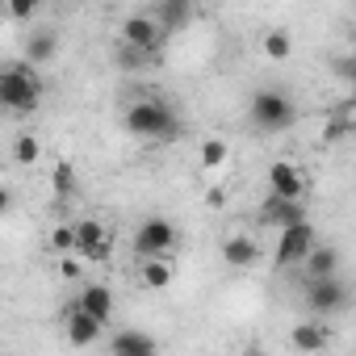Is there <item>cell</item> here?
I'll return each mask as SVG.
<instances>
[{"mask_svg":"<svg viewBox=\"0 0 356 356\" xmlns=\"http://www.w3.org/2000/svg\"><path fill=\"white\" fill-rule=\"evenodd\" d=\"M126 130L134 138H151V143H176L181 138V118L176 109L159 97H138L126 109Z\"/></svg>","mask_w":356,"mask_h":356,"instance_id":"6da1fadb","label":"cell"},{"mask_svg":"<svg viewBox=\"0 0 356 356\" xmlns=\"http://www.w3.org/2000/svg\"><path fill=\"white\" fill-rule=\"evenodd\" d=\"M0 105L9 113H34L42 105V80L34 72V63H9L0 72Z\"/></svg>","mask_w":356,"mask_h":356,"instance_id":"7a4b0ae2","label":"cell"},{"mask_svg":"<svg viewBox=\"0 0 356 356\" xmlns=\"http://www.w3.org/2000/svg\"><path fill=\"white\" fill-rule=\"evenodd\" d=\"M248 122L260 130V134H281L298 122V109L289 101V92L281 88H256L252 101H248Z\"/></svg>","mask_w":356,"mask_h":356,"instance_id":"3957f363","label":"cell"},{"mask_svg":"<svg viewBox=\"0 0 356 356\" xmlns=\"http://www.w3.org/2000/svg\"><path fill=\"white\" fill-rule=\"evenodd\" d=\"M176 239H181V235H176V222L151 214V218H143L138 231H134V256H138V260H147V256H172Z\"/></svg>","mask_w":356,"mask_h":356,"instance_id":"277c9868","label":"cell"},{"mask_svg":"<svg viewBox=\"0 0 356 356\" xmlns=\"http://www.w3.org/2000/svg\"><path fill=\"white\" fill-rule=\"evenodd\" d=\"M318 248V239H314V227H310V218L306 222H293V227H285V231H277V252H273V260H277V268H298V264H306V256Z\"/></svg>","mask_w":356,"mask_h":356,"instance_id":"5b68a950","label":"cell"},{"mask_svg":"<svg viewBox=\"0 0 356 356\" xmlns=\"http://www.w3.org/2000/svg\"><path fill=\"white\" fill-rule=\"evenodd\" d=\"M306 306L318 318H331V314L348 310V285L339 281V273L335 277H306Z\"/></svg>","mask_w":356,"mask_h":356,"instance_id":"8992f818","label":"cell"},{"mask_svg":"<svg viewBox=\"0 0 356 356\" xmlns=\"http://www.w3.org/2000/svg\"><path fill=\"white\" fill-rule=\"evenodd\" d=\"M76 256H84L88 264H101L113 256V231L101 218H80L76 222Z\"/></svg>","mask_w":356,"mask_h":356,"instance_id":"52a82bcc","label":"cell"},{"mask_svg":"<svg viewBox=\"0 0 356 356\" xmlns=\"http://www.w3.org/2000/svg\"><path fill=\"white\" fill-rule=\"evenodd\" d=\"M260 227H273V231H285L293 222H306V202L302 197H281V193H268L256 210Z\"/></svg>","mask_w":356,"mask_h":356,"instance_id":"ba28073f","label":"cell"},{"mask_svg":"<svg viewBox=\"0 0 356 356\" xmlns=\"http://www.w3.org/2000/svg\"><path fill=\"white\" fill-rule=\"evenodd\" d=\"M63 331H67V343H72V348H92V343L101 339L105 323H101V318H92L80 302H72V306H67V314H63Z\"/></svg>","mask_w":356,"mask_h":356,"instance_id":"9c48e42d","label":"cell"},{"mask_svg":"<svg viewBox=\"0 0 356 356\" xmlns=\"http://www.w3.org/2000/svg\"><path fill=\"white\" fill-rule=\"evenodd\" d=\"M163 34L168 30L159 26V17H126V26H122V42H130L147 55H155L163 47Z\"/></svg>","mask_w":356,"mask_h":356,"instance_id":"30bf717a","label":"cell"},{"mask_svg":"<svg viewBox=\"0 0 356 356\" xmlns=\"http://www.w3.org/2000/svg\"><path fill=\"white\" fill-rule=\"evenodd\" d=\"M268 193H281V197H302L306 193V172L289 159H273L268 163Z\"/></svg>","mask_w":356,"mask_h":356,"instance_id":"8fae6325","label":"cell"},{"mask_svg":"<svg viewBox=\"0 0 356 356\" xmlns=\"http://www.w3.org/2000/svg\"><path fill=\"white\" fill-rule=\"evenodd\" d=\"M109 352L113 356H155L159 352V339L147 335V331H118L109 339Z\"/></svg>","mask_w":356,"mask_h":356,"instance_id":"7c38bea8","label":"cell"},{"mask_svg":"<svg viewBox=\"0 0 356 356\" xmlns=\"http://www.w3.org/2000/svg\"><path fill=\"white\" fill-rule=\"evenodd\" d=\"M222 260H227L231 268H252V264L260 260V243H256L252 235H231V239L222 243Z\"/></svg>","mask_w":356,"mask_h":356,"instance_id":"4fadbf2b","label":"cell"},{"mask_svg":"<svg viewBox=\"0 0 356 356\" xmlns=\"http://www.w3.org/2000/svg\"><path fill=\"white\" fill-rule=\"evenodd\" d=\"M92 318H101V323H109L113 318V289H105V285H97V281H88L84 289H80V298H76Z\"/></svg>","mask_w":356,"mask_h":356,"instance_id":"5bb4252c","label":"cell"},{"mask_svg":"<svg viewBox=\"0 0 356 356\" xmlns=\"http://www.w3.org/2000/svg\"><path fill=\"white\" fill-rule=\"evenodd\" d=\"M172 277H176L172 256H147V260H143V268H138V281H143L147 289H168V285H172Z\"/></svg>","mask_w":356,"mask_h":356,"instance_id":"9a60e30c","label":"cell"},{"mask_svg":"<svg viewBox=\"0 0 356 356\" xmlns=\"http://www.w3.org/2000/svg\"><path fill=\"white\" fill-rule=\"evenodd\" d=\"M327 343H331V331L323 323H298L289 331V348H298V352H323Z\"/></svg>","mask_w":356,"mask_h":356,"instance_id":"2e32d148","label":"cell"},{"mask_svg":"<svg viewBox=\"0 0 356 356\" xmlns=\"http://www.w3.org/2000/svg\"><path fill=\"white\" fill-rule=\"evenodd\" d=\"M159 26L172 34V30H185L189 26V17H193V5H189V0H163V5H159Z\"/></svg>","mask_w":356,"mask_h":356,"instance_id":"e0dca14e","label":"cell"},{"mask_svg":"<svg viewBox=\"0 0 356 356\" xmlns=\"http://www.w3.org/2000/svg\"><path fill=\"white\" fill-rule=\"evenodd\" d=\"M51 189H55V202H59V206L76 197V168H72L67 159H59V163L51 168Z\"/></svg>","mask_w":356,"mask_h":356,"instance_id":"ac0fdd59","label":"cell"},{"mask_svg":"<svg viewBox=\"0 0 356 356\" xmlns=\"http://www.w3.org/2000/svg\"><path fill=\"white\" fill-rule=\"evenodd\" d=\"M302 268H306V277H335L339 273V252L335 248H314Z\"/></svg>","mask_w":356,"mask_h":356,"instance_id":"d6986e66","label":"cell"},{"mask_svg":"<svg viewBox=\"0 0 356 356\" xmlns=\"http://www.w3.org/2000/svg\"><path fill=\"white\" fill-rule=\"evenodd\" d=\"M55 51H59V38L51 34V30H38L30 42H26V59L38 67V63H51L55 59Z\"/></svg>","mask_w":356,"mask_h":356,"instance_id":"ffe728a7","label":"cell"},{"mask_svg":"<svg viewBox=\"0 0 356 356\" xmlns=\"http://www.w3.org/2000/svg\"><path fill=\"white\" fill-rule=\"evenodd\" d=\"M260 47H264V55H268V59H273V63H285V59H289V55H293V38H289V34H285V30H268V34H264V42H260Z\"/></svg>","mask_w":356,"mask_h":356,"instance_id":"44dd1931","label":"cell"},{"mask_svg":"<svg viewBox=\"0 0 356 356\" xmlns=\"http://www.w3.org/2000/svg\"><path fill=\"white\" fill-rule=\"evenodd\" d=\"M352 130H356L352 113H343V109H339V113H331V118H327V126H323V143H339V138H348Z\"/></svg>","mask_w":356,"mask_h":356,"instance_id":"7402d4cb","label":"cell"},{"mask_svg":"<svg viewBox=\"0 0 356 356\" xmlns=\"http://www.w3.org/2000/svg\"><path fill=\"white\" fill-rule=\"evenodd\" d=\"M327 67H331V76H335V80H343V84H352V88H356V51H348V55H331V59H327Z\"/></svg>","mask_w":356,"mask_h":356,"instance_id":"603a6c76","label":"cell"},{"mask_svg":"<svg viewBox=\"0 0 356 356\" xmlns=\"http://www.w3.org/2000/svg\"><path fill=\"white\" fill-rule=\"evenodd\" d=\"M151 59H155V55H147V51H138V47H130V42H122V51H118V67H126V72H130V67L138 72V67H147Z\"/></svg>","mask_w":356,"mask_h":356,"instance_id":"cb8c5ba5","label":"cell"},{"mask_svg":"<svg viewBox=\"0 0 356 356\" xmlns=\"http://www.w3.org/2000/svg\"><path fill=\"white\" fill-rule=\"evenodd\" d=\"M38 155H42V143H38L34 134H22V138L13 143V159H17V163H34Z\"/></svg>","mask_w":356,"mask_h":356,"instance_id":"d4e9b609","label":"cell"},{"mask_svg":"<svg viewBox=\"0 0 356 356\" xmlns=\"http://www.w3.org/2000/svg\"><path fill=\"white\" fill-rule=\"evenodd\" d=\"M227 155H231V151H227L222 138H206V143H202V163H206V168H222Z\"/></svg>","mask_w":356,"mask_h":356,"instance_id":"484cf974","label":"cell"},{"mask_svg":"<svg viewBox=\"0 0 356 356\" xmlns=\"http://www.w3.org/2000/svg\"><path fill=\"white\" fill-rule=\"evenodd\" d=\"M51 248H55L59 256H67V252H76V227H67V222H59V227L51 231Z\"/></svg>","mask_w":356,"mask_h":356,"instance_id":"4316f807","label":"cell"},{"mask_svg":"<svg viewBox=\"0 0 356 356\" xmlns=\"http://www.w3.org/2000/svg\"><path fill=\"white\" fill-rule=\"evenodd\" d=\"M38 9H42V0H9V17L13 22H34Z\"/></svg>","mask_w":356,"mask_h":356,"instance_id":"83f0119b","label":"cell"},{"mask_svg":"<svg viewBox=\"0 0 356 356\" xmlns=\"http://www.w3.org/2000/svg\"><path fill=\"white\" fill-rule=\"evenodd\" d=\"M59 273H63V277H76V273H80V268H76V264H72V260H59Z\"/></svg>","mask_w":356,"mask_h":356,"instance_id":"f1b7e54d","label":"cell"},{"mask_svg":"<svg viewBox=\"0 0 356 356\" xmlns=\"http://www.w3.org/2000/svg\"><path fill=\"white\" fill-rule=\"evenodd\" d=\"M84 5H92V0H84Z\"/></svg>","mask_w":356,"mask_h":356,"instance_id":"f546056e","label":"cell"}]
</instances>
